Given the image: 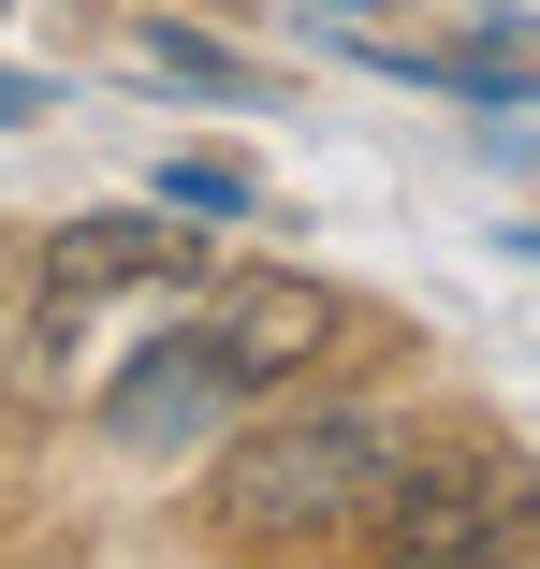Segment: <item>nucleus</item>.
Segmentation results:
<instances>
[{
  "instance_id": "1",
  "label": "nucleus",
  "mask_w": 540,
  "mask_h": 569,
  "mask_svg": "<svg viewBox=\"0 0 540 569\" xmlns=\"http://www.w3.org/2000/svg\"><path fill=\"white\" fill-rule=\"evenodd\" d=\"M394 452H409L394 409H366V395H292V409H263V423L220 438L204 511H220V540H249V555H321V540H366Z\"/></svg>"
},
{
  "instance_id": "2",
  "label": "nucleus",
  "mask_w": 540,
  "mask_h": 569,
  "mask_svg": "<svg viewBox=\"0 0 540 569\" xmlns=\"http://www.w3.org/2000/svg\"><path fill=\"white\" fill-rule=\"evenodd\" d=\"M204 292V234H161V219H59L44 234V263H30V292H16V380L59 409L73 395V366H102V321L118 307H190Z\"/></svg>"
},
{
  "instance_id": "3",
  "label": "nucleus",
  "mask_w": 540,
  "mask_h": 569,
  "mask_svg": "<svg viewBox=\"0 0 540 569\" xmlns=\"http://www.w3.org/2000/svg\"><path fill=\"white\" fill-rule=\"evenodd\" d=\"M366 540L380 555H540V468L511 438H409Z\"/></svg>"
},
{
  "instance_id": "4",
  "label": "nucleus",
  "mask_w": 540,
  "mask_h": 569,
  "mask_svg": "<svg viewBox=\"0 0 540 569\" xmlns=\"http://www.w3.org/2000/svg\"><path fill=\"white\" fill-rule=\"evenodd\" d=\"M234 409H249V380L220 366V336H204L190 307L147 336V351H118V380L88 395V423L118 452H204V438H234Z\"/></svg>"
},
{
  "instance_id": "5",
  "label": "nucleus",
  "mask_w": 540,
  "mask_h": 569,
  "mask_svg": "<svg viewBox=\"0 0 540 569\" xmlns=\"http://www.w3.org/2000/svg\"><path fill=\"white\" fill-rule=\"evenodd\" d=\"M204 336H220V366L249 380V395H307L321 380V351L351 336V307L321 292V278H278V263H249V278H220L204 263V307H190Z\"/></svg>"
},
{
  "instance_id": "6",
  "label": "nucleus",
  "mask_w": 540,
  "mask_h": 569,
  "mask_svg": "<svg viewBox=\"0 0 540 569\" xmlns=\"http://www.w3.org/2000/svg\"><path fill=\"white\" fill-rule=\"evenodd\" d=\"M161 204H176V219H249V204H263V176H249V161H176V176H161Z\"/></svg>"
},
{
  "instance_id": "7",
  "label": "nucleus",
  "mask_w": 540,
  "mask_h": 569,
  "mask_svg": "<svg viewBox=\"0 0 540 569\" xmlns=\"http://www.w3.org/2000/svg\"><path fill=\"white\" fill-rule=\"evenodd\" d=\"M147 59H161V73H190V88H249V59H220V44H190V30H147Z\"/></svg>"
},
{
  "instance_id": "8",
  "label": "nucleus",
  "mask_w": 540,
  "mask_h": 569,
  "mask_svg": "<svg viewBox=\"0 0 540 569\" xmlns=\"http://www.w3.org/2000/svg\"><path fill=\"white\" fill-rule=\"evenodd\" d=\"M16 118H44V88H30V73H0V132H16Z\"/></svg>"
},
{
  "instance_id": "9",
  "label": "nucleus",
  "mask_w": 540,
  "mask_h": 569,
  "mask_svg": "<svg viewBox=\"0 0 540 569\" xmlns=\"http://www.w3.org/2000/svg\"><path fill=\"white\" fill-rule=\"evenodd\" d=\"M0 321H16V278H0Z\"/></svg>"
}]
</instances>
